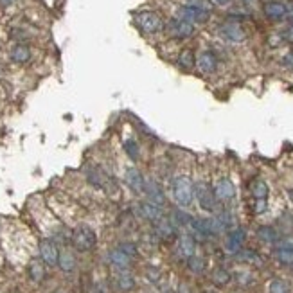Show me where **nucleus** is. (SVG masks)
<instances>
[{
    "label": "nucleus",
    "mask_w": 293,
    "mask_h": 293,
    "mask_svg": "<svg viewBox=\"0 0 293 293\" xmlns=\"http://www.w3.org/2000/svg\"><path fill=\"white\" fill-rule=\"evenodd\" d=\"M122 148H124V153L128 155L133 162L140 158V146L135 139H126L124 142H122Z\"/></svg>",
    "instance_id": "c756f323"
},
{
    "label": "nucleus",
    "mask_w": 293,
    "mask_h": 293,
    "mask_svg": "<svg viewBox=\"0 0 293 293\" xmlns=\"http://www.w3.org/2000/svg\"><path fill=\"white\" fill-rule=\"evenodd\" d=\"M38 250H40V259L45 263V266H58L59 248L52 239H41Z\"/></svg>",
    "instance_id": "6e6552de"
},
{
    "label": "nucleus",
    "mask_w": 293,
    "mask_h": 293,
    "mask_svg": "<svg viewBox=\"0 0 293 293\" xmlns=\"http://www.w3.org/2000/svg\"><path fill=\"white\" fill-rule=\"evenodd\" d=\"M238 259L239 261H245V263H250V264H256V266H261L263 264V259L257 252L254 250H239L238 252Z\"/></svg>",
    "instance_id": "7c9ffc66"
},
{
    "label": "nucleus",
    "mask_w": 293,
    "mask_h": 293,
    "mask_svg": "<svg viewBox=\"0 0 293 293\" xmlns=\"http://www.w3.org/2000/svg\"><path fill=\"white\" fill-rule=\"evenodd\" d=\"M194 196H196V200H198L200 207H202L203 211H207V213H213L214 209H216V196H214V191L213 187L209 185V183L205 182H200L198 185L194 187Z\"/></svg>",
    "instance_id": "20e7f679"
},
{
    "label": "nucleus",
    "mask_w": 293,
    "mask_h": 293,
    "mask_svg": "<svg viewBox=\"0 0 293 293\" xmlns=\"http://www.w3.org/2000/svg\"><path fill=\"white\" fill-rule=\"evenodd\" d=\"M27 275H29V279L33 282H36V284H40V282H44L45 275H47V271H45V263L41 259H31L29 264H27Z\"/></svg>",
    "instance_id": "aec40b11"
},
{
    "label": "nucleus",
    "mask_w": 293,
    "mask_h": 293,
    "mask_svg": "<svg viewBox=\"0 0 293 293\" xmlns=\"http://www.w3.org/2000/svg\"><path fill=\"white\" fill-rule=\"evenodd\" d=\"M153 225H155V236L158 239H162V241H173L176 238V227L168 218H162V220H158Z\"/></svg>",
    "instance_id": "f8f14e48"
},
{
    "label": "nucleus",
    "mask_w": 293,
    "mask_h": 293,
    "mask_svg": "<svg viewBox=\"0 0 293 293\" xmlns=\"http://www.w3.org/2000/svg\"><path fill=\"white\" fill-rule=\"evenodd\" d=\"M87 178H88V182H90L92 185H95V187H104L108 183V176L104 175L99 168H90V169H88Z\"/></svg>",
    "instance_id": "bb28decb"
},
{
    "label": "nucleus",
    "mask_w": 293,
    "mask_h": 293,
    "mask_svg": "<svg viewBox=\"0 0 293 293\" xmlns=\"http://www.w3.org/2000/svg\"><path fill=\"white\" fill-rule=\"evenodd\" d=\"M15 4H16V0H0V8H4V9L11 8V6Z\"/></svg>",
    "instance_id": "79ce46f5"
},
{
    "label": "nucleus",
    "mask_w": 293,
    "mask_h": 293,
    "mask_svg": "<svg viewBox=\"0 0 293 293\" xmlns=\"http://www.w3.org/2000/svg\"><path fill=\"white\" fill-rule=\"evenodd\" d=\"M173 198L180 207H189L194 200V183L189 176H176L173 180Z\"/></svg>",
    "instance_id": "f257e3e1"
},
{
    "label": "nucleus",
    "mask_w": 293,
    "mask_h": 293,
    "mask_svg": "<svg viewBox=\"0 0 293 293\" xmlns=\"http://www.w3.org/2000/svg\"><path fill=\"white\" fill-rule=\"evenodd\" d=\"M108 261H110L112 266L117 268V270H130V266H132L133 263L132 257L126 256V254L119 248H114L108 252Z\"/></svg>",
    "instance_id": "a211bd4d"
},
{
    "label": "nucleus",
    "mask_w": 293,
    "mask_h": 293,
    "mask_svg": "<svg viewBox=\"0 0 293 293\" xmlns=\"http://www.w3.org/2000/svg\"><path fill=\"white\" fill-rule=\"evenodd\" d=\"M176 254H178V257H182V259L185 261L196 254V241H194L193 236L182 234L176 239Z\"/></svg>",
    "instance_id": "9b49d317"
},
{
    "label": "nucleus",
    "mask_w": 293,
    "mask_h": 293,
    "mask_svg": "<svg viewBox=\"0 0 293 293\" xmlns=\"http://www.w3.org/2000/svg\"><path fill=\"white\" fill-rule=\"evenodd\" d=\"M176 18L185 20L189 24H207L211 18L209 11H203V9H196L191 8V6H182V8L176 9Z\"/></svg>",
    "instance_id": "423d86ee"
},
{
    "label": "nucleus",
    "mask_w": 293,
    "mask_h": 293,
    "mask_svg": "<svg viewBox=\"0 0 293 293\" xmlns=\"http://www.w3.org/2000/svg\"><path fill=\"white\" fill-rule=\"evenodd\" d=\"M282 65H284L286 69L293 70V52H288V54L282 58Z\"/></svg>",
    "instance_id": "58836bf2"
},
{
    "label": "nucleus",
    "mask_w": 293,
    "mask_h": 293,
    "mask_svg": "<svg viewBox=\"0 0 293 293\" xmlns=\"http://www.w3.org/2000/svg\"><path fill=\"white\" fill-rule=\"evenodd\" d=\"M70 241H72V246L77 252H90L97 245V236L88 225H79L72 231Z\"/></svg>",
    "instance_id": "f03ea898"
},
{
    "label": "nucleus",
    "mask_w": 293,
    "mask_h": 293,
    "mask_svg": "<svg viewBox=\"0 0 293 293\" xmlns=\"http://www.w3.org/2000/svg\"><path fill=\"white\" fill-rule=\"evenodd\" d=\"M202 293H216V291H211V289H205V291H202Z\"/></svg>",
    "instance_id": "a18cd8bd"
},
{
    "label": "nucleus",
    "mask_w": 293,
    "mask_h": 293,
    "mask_svg": "<svg viewBox=\"0 0 293 293\" xmlns=\"http://www.w3.org/2000/svg\"><path fill=\"white\" fill-rule=\"evenodd\" d=\"M146 275H148V279H150V281H153V282H157L158 279H160V271H158V268H153V266L148 268Z\"/></svg>",
    "instance_id": "e433bc0d"
},
{
    "label": "nucleus",
    "mask_w": 293,
    "mask_h": 293,
    "mask_svg": "<svg viewBox=\"0 0 293 293\" xmlns=\"http://www.w3.org/2000/svg\"><path fill=\"white\" fill-rule=\"evenodd\" d=\"M270 293H291V286L286 279H281V277H275L270 281V286H268Z\"/></svg>",
    "instance_id": "c85d7f7f"
},
{
    "label": "nucleus",
    "mask_w": 293,
    "mask_h": 293,
    "mask_svg": "<svg viewBox=\"0 0 293 293\" xmlns=\"http://www.w3.org/2000/svg\"><path fill=\"white\" fill-rule=\"evenodd\" d=\"M135 24L144 34H157L164 29V20L155 11H140L135 16Z\"/></svg>",
    "instance_id": "7ed1b4c3"
},
{
    "label": "nucleus",
    "mask_w": 293,
    "mask_h": 293,
    "mask_svg": "<svg viewBox=\"0 0 293 293\" xmlns=\"http://www.w3.org/2000/svg\"><path fill=\"white\" fill-rule=\"evenodd\" d=\"M58 266L61 268V271L70 274V271L76 270V256L69 250H63L59 252V259H58Z\"/></svg>",
    "instance_id": "393cba45"
},
{
    "label": "nucleus",
    "mask_w": 293,
    "mask_h": 293,
    "mask_svg": "<svg viewBox=\"0 0 293 293\" xmlns=\"http://www.w3.org/2000/svg\"><path fill=\"white\" fill-rule=\"evenodd\" d=\"M139 209H140V214H142L144 220L151 221V223H157L158 220L164 218V213H162L160 207L155 205V203H151V202H142L139 205Z\"/></svg>",
    "instance_id": "412c9836"
},
{
    "label": "nucleus",
    "mask_w": 293,
    "mask_h": 293,
    "mask_svg": "<svg viewBox=\"0 0 293 293\" xmlns=\"http://www.w3.org/2000/svg\"><path fill=\"white\" fill-rule=\"evenodd\" d=\"M213 2H214V4H218V6H227L231 0H213Z\"/></svg>",
    "instance_id": "37998d69"
},
{
    "label": "nucleus",
    "mask_w": 293,
    "mask_h": 293,
    "mask_svg": "<svg viewBox=\"0 0 293 293\" xmlns=\"http://www.w3.org/2000/svg\"><path fill=\"white\" fill-rule=\"evenodd\" d=\"M243 2H245V4H254L256 0H243Z\"/></svg>",
    "instance_id": "c03bdc74"
},
{
    "label": "nucleus",
    "mask_w": 293,
    "mask_h": 293,
    "mask_svg": "<svg viewBox=\"0 0 293 293\" xmlns=\"http://www.w3.org/2000/svg\"><path fill=\"white\" fill-rule=\"evenodd\" d=\"M187 6L196 9H203V11H213V2L211 0H187Z\"/></svg>",
    "instance_id": "72a5a7b5"
},
{
    "label": "nucleus",
    "mask_w": 293,
    "mask_h": 293,
    "mask_svg": "<svg viewBox=\"0 0 293 293\" xmlns=\"http://www.w3.org/2000/svg\"><path fill=\"white\" fill-rule=\"evenodd\" d=\"M245 238H246L245 228H241V227L234 228V231L228 232L225 246H227V250L231 254H238L239 250H243V245H245Z\"/></svg>",
    "instance_id": "4468645a"
},
{
    "label": "nucleus",
    "mask_w": 293,
    "mask_h": 293,
    "mask_svg": "<svg viewBox=\"0 0 293 293\" xmlns=\"http://www.w3.org/2000/svg\"><path fill=\"white\" fill-rule=\"evenodd\" d=\"M176 63L182 70H193L194 65H196V56H194L193 49H182Z\"/></svg>",
    "instance_id": "5701e85b"
},
{
    "label": "nucleus",
    "mask_w": 293,
    "mask_h": 293,
    "mask_svg": "<svg viewBox=\"0 0 293 293\" xmlns=\"http://www.w3.org/2000/svg\"><path fill=\"white\" fill-rule=\"evenodd\" d=\"M277 248H282V250H293V236H286L282 239H277Z\"/></svg>",
    "instance_id": "f704fd0d"
},
{
    "label": "nucleus",
    "mask_w": 293,
    "mask_h": 293,
    "mask_svg": "<svg viewBox=\"0 0 293 293\" xmlns=\"http://www.w3.org/2000/svg\"><path fill=\"white\" fill-rule=\"evenodd\" d=\"M187 268H189L193 274H196V275H200V274H203L205 271V268H207V264H205V259H203L202 256H191L189 259H187Z\"/></svg>",
    "instance_id": "cd10ccee"
},
{
    "label": "nucleus",
    "mask_w": 293,
    "mask_h": 293,
    "mask_svg": "<svg viewBox=\"0 0 293 293\" xmlns=\"http://www.w3.org/2000/svg\"><path fill=\"white\" fill-rule=\"evenodd\" d=\"M176 293H193L189 288V284H185V282H180L178 284V289H176Z\"/></svg>",
    "instance_id": "a19ab883"
},
{
    "label": "nucleus",
    "mask_w": 293,
    "mask_h": 293,
    "mask_svg": "<svg viewBox=\"0 0 293 293\" xmlns=\"http://www.w3.org/2000/svg\"><path fill=\"white\" fill-rule=\"evenodd\" d=\"M124 178H126L128 187L133 191V193H137V194L144 193V182H146V178H144V175L137 168H128V169H126Z\"/></svg>",
    "instance_id": "dca6fc26"
},
{
    "label": "nucleus",
    "mask_w": 293,
    "mask_h": 293,
    "mask_svg": "<svg viewBox=\"0 0 293 293\" xmlns=\"http://www.w3.org/2000/svg\"><path fill=\"white\" fill-rule=\"evenodd\" d=\"M257 238H259L263 243L275 245V243H277V239H279V234H277V231H275L274 227H270V225H263V227L257 228Z\"/></svg>",
    "instance_id": "a878e982"
},
{
    "label": "nucleus",
    "mask_w": 293,
    "mask_h": 293,
    "mask_svg": "<svg viewBox=\"0 0 293 293\" xmlns=\"http://www.w3.org/2000/svg\"><path fill=\"white\" fill-rule=\"evenodd\" d=\"M263 11L268 20L279 22V20L286 18V15H288V6L282 4V2H277V0H271V2H266L263 6Z\"/></svg>",
    "instance_id": "ddd939ff"
},
{
    "label": "nucleus",
    "mask_w": 293,
    "mask_h": 293,
    "mask_svg": "<svg viewBox=\"0 0 293 293\" xmlns=\"http://www.w3.org/2000/svg\"><path fill=\"white\" fill-rule=\"evenodd\" d=\"M220 34L228 41H234V44H241L246 40V33L243 29V26L236 20H227L220 26Z\"/></svg>",
    "instance_id": "0eeeda50"
},
{
    "label": "nucleus",
    "mask_w": 293,
    "mask_h": 293,
    "mask_svg": "<svg viewBox=\"0 0 293 293\" xmlns=\"http://www.w3.org/2000/svg\"><path fill=\"white\" fill-rule=\"evenodd\" d=\"M256 214H263L266 211V202L264 200H256V207H254Z\"/></svg>",
    "instance_id": "ea45409f"
},
{
    "label": "nucleus",
    "mask_w": 293,
    "mask_h": 293,
    "mask_svg": "<svg viewBox=\"0 0 293 293\" xmlns=\"http://www.w3.org/2000/svg\"><path fill=\"white\" fill-rule=\"evenodd\" d=\"M236 279H238V284L241 286H246L252 282V275H250L248 271H239V274L236 275Z\"/></svg>",
    "instance_id": "c9c22d12"
},
{
    "label": "nucleus",
    "mask_w": 293,
    "mask_h": 293,
    "mask_svg": "<svg viewBox=\"0 0 293 293\" xmlns=\"http://www.w3.org/2000/svg\"><path fill=\"white\" fill-rule=\"evenodd\" d=\"M250 194L254 196V200H268V194H270V189H268L266 182L261 178H256L252 183H250Z\"/></svg>",
    "instance_id": "4be33fe9"
},
{
    "label": "nucleus",
    "mask_w": 293,
    "mask_h": 293,
    "mask_svg": "<svg viewBox=\"0 0 293 293\" xmlns=\"http://www.w3.org/2000/svg\"><path fill=\"white\" fill-rule=\"evenodd\" d=\"M282 38H284L288 44H293V24H291V26L286 27L284 33H282Z\"/></svg>",
    "instance_id": "4c0bfd02"
},
{
    "label": "nucleus",
    "mask_w": 293,
    "mask_h": 293,
    "mask_svg": "<svg viewBox=\"0 0 293 293\" xmlns=\"http://www.w3.org/2000/svg\"><path fill=\"white\" fill-rule=\"evenodd\" d=\"M9 58H11V61L16 63V65H26V63H29V59H31L29 45H26V44L13 45L11 51H9Z\"/></svg>",
    "instance_id": "6ab92c4d"
},
{
    "label": "nucleus",
    "mask_w": 293,
    "mask_h": 293,
    "mask_svg": "<svg viewBox=\"0 0 293 293\" xmlns=\"http://www.w3.org/2000/svg\"><path fill=\"white\" fill-rule=\"evenodd\" d=\"M275 259L282 264H293V250H282L277 248L275 250Z\"/></svg>",
    "instance_id": "2f4dec72"
},
{
    "label": "nucleus",
    "mask_w": 293,
    "mask_h": 293,
    "mask_svg": "<svg viewBox=\"0 0 293 293\" xmlns=\"http://www.w3.org/2000/svg\"><path fill=\"white\" fill-rule=\"evenodd\" d=\"M144 193H146V196L150 198V202L155 203V205L162 207L165 203V194L157 180L146 178V182H144Z\"/></svg>",
    "instance_id": "1a4fd4ad"
},
{
    "label": "nucleus",
    "mask_w": 293,
    "mask_h": 293,
    "mask_svg": "<svg viewBox=\"0 0 293 293\" xmlns=\"http://www.w3.org/2000/svg\"><path fill=\"white\" fill-rule=\"evenodd\" d=\"M114 284L119 291H132V289H135L137 282L135 277L130 274V270H117L114 275Z\"/></svg>",
    "instance_id": "2eb2a0df"
},
{
    "label": "nucleus",
    "mask_w": 293,
    "mask_h": 293,
    "mask_svg": "<svg viewBox=\"0 0 293 293\" xmlns=\"http://www.w3.org/2000/svg\"><path fill=\"white\" fill-rule=\"evenodd\" d=\"M165 31H168L169 36L175 38V40H187V38H191L194 34V26L175 16V18H171L168 22Z\"/></svg>",
    "instance_id": "39448f33"
},
{
    "label": "nucleus",
    "mask_w": 293,
    "mask_h": 293,
    "mask_svg": "<svg viewBox=\"0 0 293 293\" xmlns=\"http://www.w3.org/2000/svg\"><path fill=\"white\" fill-rule=\"evenodd\" d=\"M232 275L231 271L227 270V268L223 266H216L213 270V274H211V281H213L214 286H218V288H223V286H227L228 282H231Z\"/></svg>",
    "instance_id": "b1692460"
},
{
    "label": "nucleus",
    "mask_w": 293,
    "mask_h": 293,
    "mask_svg": "<svg viewBox=\"0 0 293 293\" xmlns=\"http://www.w3.org/2000/svg\"><path fill=\"white\" fill-rule=\"evenodd\" d=\"M117 248L122 250V252H124L126 256L132 257V259H135L137 254H139V248H137V245H135V243H132V241H122V243H119Z\"/></svg>",
    "instance_id": "473e14b6"
},
{
    "label": "nucleus",
    "mask_w": 293,
    "mask_h": 293,
    "mask_svg": "<svg viewBox=\"0 0 293 293\" xmlns=\"http://www.w3.org/2000/svg\"><path fill=\"white\" fill-rule=\"evenodd\" d=\"M213 191L216 200H220V202H231L236 196V187L231 182V178H220L216 182V185L213 187Z\"/></svg>",
    "instance_id": "9d476101"
},
{
    "label": "nucleus",
    "mask_w": 293,
    "mask_h": 293,
    "mask_svg": "<svg viewBox=\"0 0 293 293\" xmlns=\"http://www.w3.org/2000/svg\"><path fill=\"white\" fill-rule=\"evenodd\" d=\"M196 67L200 69V72L203 74H213L218 69V58L214 56V52L203 51L202 54L196 58Z\"/></svg>",
    "instance_id": "f3484780"
}]
</instances>
